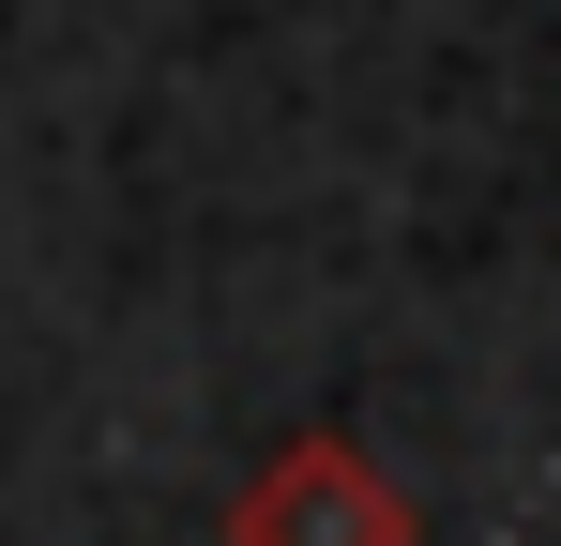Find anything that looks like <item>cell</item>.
<instances>
[{"label":"cell","mask_w":561,"mask_h":546,"mask_svg":"<svg viewBox=\"0 0 561 546\" xmlns=\"http://www.w3.org/2000/svg\"><path fill=\"white\" fill-rule=\"evenodd\" d=\"M228 546H410V501L379 486V455L350 441H288L243 501H228Z\"/></svg>","instance_id":"cell-1"}]
</instances>
